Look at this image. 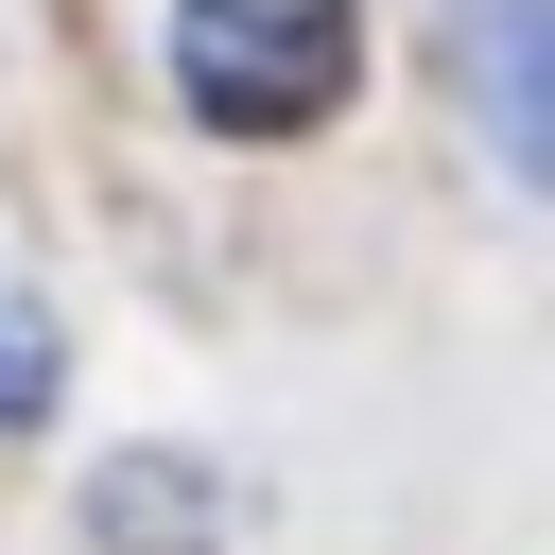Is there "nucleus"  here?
Here are the masks:
<instances>
[{"mask_svg":"<svg viewBox=\"0 0 555 555\" xmlns=\"http://www.w3.org/2000/svg\"><path fill=\"white\" fill-rule=\"evenodd\" d=\"M347 69H364V17H347V0H191V17H173V87H191L225 139L330 121Z\"/></svg>","mask_w":555,"mask_h":555,"instance_id":"nucleus-1","label":"nucleus"},{"mask_svg":"<svg viewBox=\"0 0 555 555\" xmlns=\"http://www.w3.org/2000/svg\"><path fill=\"white\" fill-rule=\"evenodd\" d=\"M468 87H486V139L555 191V0H486V35H468Z\"/></svg>","mask_w":555,"mask_h":555,"instance_id":"nucleus-2","label":"nucleus"},{"mask_svg":"<svg viewBox=\"0 0 555 555\" xmlns=\"http://www.w3.org/2000/svg\"><path fill=\"white\" fill-rule=\"evenodd\" d=\"M52 364H69V330L0 278V434H17V416H52Z\"/></svg>","mask_w":555,"mask_h":555,"instance_id":"nucleus-3","label":"nucleus"},{"mask_svg":"<svg viewBox=\"0 0 555 555\" xmlns=\"http://www.w3.org/2000/svg\"><path fill=\"white\" fill-rule=\"evenodd\" d=\"M104 538H208V486H173V468H104Z\"/></svg>","mask_w":555,"mask_h":555,"instance_id":"nucleus-4","label":"nucleus"}]
</instances>
